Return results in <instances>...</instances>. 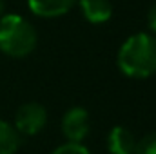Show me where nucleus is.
<instances>
[{
  "mask_svg": "<svg viewBox=\"0 0 156 154\" xmlns=\"http://www.w3.org/2000/svg\"><path fill=\"white\" fill-rule=\"evenodd\" d=\"M78 0H27L31 13L42 18H56L73 9Z\"/></svg>",
  "mask_w": 156,
  "mask_h": 154,
  "instance_id": "obj_5",
  "label": "nucleus"
},
{
  "mask_svg": "<svg viewBox=\"0 0 156 154\" xmlns=\"http://www.w3.org/2000/svg\"><path fill=\"white\" fill-rule=\"evenodd\" d=\"M147 26H149V29L156 33V4L149 9V15H147Z\"/></svg>",
  "mask_w": 156,
  "mask_h": 154,
  "instance_id": "obj_11",
  "label": "nucleus"
},
{
  "mask_svg": "<svg viewBox=\"0 0 156 154\" xmlns=\"http://www.w3.org/2000/svg\"><path fill=\"white\" fill-rule=\"evenodd\" d=\"M80 9L91 24H104L113 15V5L109 0H80Z\"/></svg>",
  "mask_w": 156,
  "mask_h": 154,
  "instance_id": "obj_7",
  "label": "nucleus"
},
{
  "mask_svg": "<svg viewBox=\"0 0 156 154\" xmlns=\"http://www.w3.org/2000/svg\"><path fill=\"white\" fill-rule=\"evenodd\" d=\"M118 67L129 78H149L156 73V35L138 33L125 40L118 51Z\"/></svg>",
  "mask_w": 156,
  "mask_h": 154,
  "instance_id": "obj_1",
  "label": "nucleus"
},
{
  "mask_svg": "<svg viewBox=\"0 0 156 154\" xmlns=\"http://www.w3.org/2000/svg\"><path fill=\"white\" fill-rule=\"evenodd\" d=\"M37 31L29 20L20 15H4L0 18V51L13 58L27 56L37 47Z\"/></svg>",
  "mask_w": 156,
  "mask_h": 154,
  "instance_id": "obj_2",
  "label": "nucleus"
},
{
  "mask_svg": "<svg viewBox=\"0 0 156 154\" xmlns=\"http://www.w3.org/2000/svg\"><path fill=\"white\" fill-rule=\"evenodd\" d=\"M134 154H156V132H149L144 138L136 140Z\"/></svg>",
  "mask_w": 156,
  "mask_h": 154,
  "instance_id": "obj_9",
  "label": "nucleus"
},
{
  "mask_svg": "<svg viewBox=\"0 0 156 154\" xmlns=\"http://www.w3.org/2000/svg\"><path fill=\"white\" fill-rule=\"evenodd\" d=\"M107 149L111 154H134L136 138L127 127L116 125L107 136Z\"/></svg>",
  "mask_w": 156,
  "mask_h": 154,
  "instance_id": "obj_6",
  "label": "nucleus"
},
{
  "mask_svg": "<svg viewBox=\"0 0 156 154\" xmlns=\"http://www.w3.org/2000/svg\"><path fill=\"white\" fill-rule=\"evenodd\" d=\"M45 123H47V111L44 105L35 102L24 103L15 116V129L18 131V134H26V136L38 134L45 127Z\"/></svg>",
  "mask_w": 156,
  "mask_h": 154,
  "instance_id": "obj_3",
  "label": "nucleus"
},
{
  "mask_svg": "<svg viewBox=\"0 0 156 154\" xmlns=\"http://www.w3.org/2000/svg\"><path fill=\"white\" fill-rule=\"evenodd\" d=\"M2 13H4V2L0 0V15H2Z\"/></svg>",
  "mask_w": 156,
  "mask_h": 154,
  "instance_id": "obj_12",
  "label": "nucleus"
},
{
  "mask_svg": "<svg viewBox=\"0 0 156 154\" xmlns=\"http://www.w3.org/2000/svg\"><path fill=\"white\" fill-rule=\"evenodd\" d=\"M89 127H91L89 113L83 107H71L62 118V131L69 142L82 143V140L89 132Z\"/></svg>",
  "mask_w": 156,
  "mask_h": 154,
  "instance_id": "obj_4",
  "label": "nucleus"
},
{
  "mask_svg": "<svg viewBox=\"0 0 156 154\" xmlns=\"http://www.w3.org/2000/svg\"><path fill=\"white\" fill-rule=\"evenodd\" d=\"M18 147H20L18 131L11 123L0 120V154H16Z\"/></svg>",
  "mask_w": 156,
  "mask_h": 154,
  "instance_id": "obj_8",
  "label": "nucleus"
},
{
  "mask_svg": "<svg viewBox=\"0 0 156 154\" xmlns=\"http://www.w3.org/2000/svg\"><path fill=\"white\" fill-rule=\"evenodd\" d=\"M51 154H91V152H89L87 147H83L78 142H67V143L56 147Z\"/></svg>",
  "mask_w": 156,
  "mask_h": 154,
  "instance_id": "obj_10",
  "label": "nucleus"
}]
</instances>
